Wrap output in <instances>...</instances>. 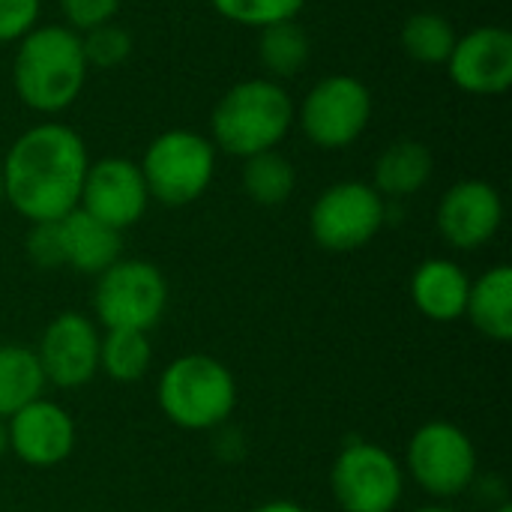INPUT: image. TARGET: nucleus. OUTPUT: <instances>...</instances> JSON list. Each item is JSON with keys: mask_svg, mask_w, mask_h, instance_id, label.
<instances>
[{"mask_svg": "<svg viewBox=\"0 0 512 512\" xmlns=\"http://www.w3.org/2000/svg\"><path fill=\"white\" fill-rule=\"evenodd\" d=\"M90 156L81 135L57 120L24 129L0 162L9 207L27 222H57L81 201Z\"/></svg>", "mask_w": 512, "mask_h": 512, "instance_id": "1", "label": "nucleus"}, {"mask_svg": "<svg viewBox=\"0 0 512 512\" xmlns=\"http://www.w3.org/2000/svg\"><path fill=\"white\" fill-rule=\"evenodd\" d=\"M87 72L81 36L66 24H36L24 39H18L12 87L36 114L66 111L81 96Z\"/></svg>", "mask_w": 512, "mask_h": 512, "instance_id": "2", "label": "nucleus"}, {"mask_svg": "<svg viewBox=\"0 0 512 512\" xmlns=\"http://www.w3.org/2000/svg\"><path fill=\"white\" fill-rule=\"evenodd\" d=\"M294 99L273 78H246L228 87L210 114V141L228 156L249 159L276 150L294 126Z\"/></svg>", "mask_w": 512, "mask_h": 512, "instance_id": "3", "label": "nucleus"}, {"mask_svg": "<svg viewBox=\"0 0 512 512\" xmlns=\"http://www.w3.org/2000/svg\"><path fill=\"white\" fill-rule=\"evenodd\" d=\"M156 402L171 426L183 432H216L234 417L237 378L210 354H183L162 369Z\"/></svg>", "mask_w": 512, "mask_h": 512, "instance_id": "4", "label": "nucleus"}, {"mask_svg": "<svg viewBox=\"0 0 512 512\" xmlns=\"http://www.w3.org/2000/svg\"><path fill=\"white\" fill-rule=\"evenodd\" d=\"M150 201L186 207L198 201L216 174V147L195 129H168L156 135L138 162Z\"/></svg>", "mask_w": 512, "mask_h": 512, "instance_id": "5", "label": "nucleus"}, {"mask_svg": "<svg viewBox=\"0 0 512 512\" xmlns=\"http://www.w3.org/2000/svg\"><path fill=\"white\" fill-rule=\"evenodd\" d=\"M405 477L435 501L465 495L480 474V456L471 435L453 420L423 423L405 447Z\"/></svg>", "mask_w": 512, "mask_h": 512, "instance_id": "6", "label": "nucleus"}, {"mask_svg": "<svg viewBox=\"0 0 512 512\" xmlns=\"http://www.w3.org/2000/svg\"><path fill=\"white\" fill-rule=\"evenodd\" d=\"M168 309V279L144 258H120L96 276L93 321L102 330L150 333Z\"/></svg>", "mask_w": 512, "mask_h": 512, "instance_id": "7", "label": "nucleus"}, {"mask_svg": "<svg viewBox=\"0 0 512 512\" xmlns=\"http://www.w3.org/2000/svg\"><path fill=\"white\" fill-rule=\"evenodd\" d=\"M402 462L375 441H348L330 468V495L342 512H396L405 498Z\"/></svg>", "mask_w": 512, "mask_h": 512, "instance_id": "8", "label": "nucleus"}, {"mask_svg": "<svg viewBox=\"0 0 512 512\" xmlns=\"http://www.w3.org/2000/svg\"><path fill=\"white\" fill-rule=\"evenodd\" d=\"M387 222V201L366 180H342L327 186L309 210V234L315 246L333 255L369 246Z\"/></svg>", "mask_w": 512, "mask_h": 512, "instance_id": "9", "label": "nucleus"}, {"mask_svg": "<svg viewBox=\"0 0 512 512\" xmlns=\"http://www.w3.org/2000/svg\"><path fill=\"white\" fill-rule=\"evenodd\" d=\"M294 120L315 147L345 150L369 129L372 93L354 75H327L303 96Z\"/></svg>", "mask_w": 512, "mask_h": 512, "instance_id": "10", "label": "nucleus"}, {"mask_svg": "<svg viewBox=\"0 0 512 512\" xmlns=\"http://www.w3.org/2000/svg\"><path fill=\"white\" fill-rule=\"evenodd\" d=\"M99 345L102 327L90 315L72 309L54 315L45 324L39 345L33 348L45 384L60 390L87 387L99 375Z\"/></svg>", "mask_w": 512, "mask_h": 512, "instance_id": "11", "label": "nucleus"}, {"mask_svg": "<svg viewBox=\"0 0 512 512\" xmlns=\"http://www.w3.org/2000/svg\"><path fill=\"white\" fill-rule=\"evenodd\" d=\"M78 207L120 234L138 225L150 207V192L138 162L126 156H105L90 162Z\"/></svg>", "mask_w": 512, "mask_h": 512, "instance_id": "12", "label": "nucleus"}, {"mask_svg": "<svg viewBox=\"0 0 512 512\" xmlns=\"http://www.w3.org/2000/svg\"><path fill=\"white\" fill-rule=\"evenodd\" d=\"M435 225L447 246L459 252H477L489 246L504 225L501 192L489 180H459L441 195Z\"/></svg>", "mask_w": 512, "mask_h": 512, "instance_id": "13", "label": "nucleus"}, {"mask_svg": "<svg viewBox=\"0 0 512 512\" xmlns=\"http://www.w3.org/2000/svg\"><path fill=\"white\" fill-rule=\"evenodd\" d=\"M9 453L27 468L48 471L63 465L75 453L78 426L75 417L51 399H36L6 420Z\"/></svg>", "mask_w": 512, "mask_h": 512, "instance_id": "14", "label": "nucleus"}, {"mask_svg": "<svg viewBox=\"0 0 512 512\" xmlns=\"http://www.w3.org/2000/svg\"><path fill=\"white\" fill-rule=\"evenodd\" d=\"M450 81L471 96H504L512 84V33L486 24L456 39L447 57Z\"/></svg>", "mask_w": 512, "mask_h": 512, "instance_id": "15", "label": "nucleus"}, {"mask_svg": "<svg viewBox=\"0 0 512 512\" xmlns=\"http://www.w3.org/2000/svg\"><path fill=\"white\" fill-rule=\"evenodd\" d=\"M471 276L450 258H426L411 273V303L435 324H453L465 318Z\"/></svg>", "mask_w": 512, "mask_h": 512, "instance_id": "16", "label": "nucleus"}, {"mask_svg": "<svg viewBox=\"0 0 512 512\" xmlns=\"http://www.w3.org/2000/svg\"><path fill=\"white\" fill-rule=\"evenodd\" d=\"M60 237H63V267L81 276H99L114 261L123 258V234L102 225L81 207H75L69 216L60 219Z\"/></svg>", "mask_w": 512, "mask_h": 512, "instance_id": "17", "label": "nucleus"}, {"mask_svg": "<svg viewBox=\"0 0 512 512\" xmlns=\"http://www.w3.org/2000/svg\"><path fill=\"white\" fill-rule=\"evenodd\" d=\"M435 171V159L432 150L423 141L414 138H399L393 144H387L381 150V156L375 159V174H372V186L378 189V195L387 201H399V198H411L420 189H426V183L432 180Z\"/></svg>", "mask_w": 512, "mask_h": 512, "instance_id": "18", "label": "nucleus"}, {"mask_svg": "<svg viewBox=\"0 0 512 512\" xmlns=\"http://www.w3.org/2000/svg\"><path fill=\"white\" fill-rule=\"evenodd\" d=\"M465 318L471 327L504 345L512 339V267L510 264H495L477 279H471L468 291V306Z\"/></svg>", "mask_w": 512, "mask_h": 512, "instance_id": "19", "label": "nucleus"}, {"mask_svg": "<svg viewBox=\"0 0 512 512\" xmlns=\"http://www.w3.org/2000/svg\"><path fill=\"white\" fill-rule=\"evenodd\" d=\"M45 375L36 351L21 342L0 345V420H9L24 405L45 396Z\"/></svg>", "mask_w": 512, "mask_h": 512, "instance_id": "20", "label": "nucleus"}, {"mask_svg": "<svg viewBox=\"0 0 512 512\" xmlns=\"http://www.w3.org/2000/svg\"><path fill=\"white\" fill-rule=\"evenodd\" d=\"M258 33H261L258 36V60H261L267 78L282 81V78H294L297 72L306 69V63L312 57V42H309V33L297 24V18L261 27Z\"/></svg>", "mask_w": 512, "mask_h": 512, "instance_id": "21", "label": "nucleus"}, {"mask_svg": "<svg viewBox=\"0 0 512 512\" xmlns=\"http://www.w3.org/2000/svg\"><path fill=\"white\" fill-rule=\"evenodd\" d=\"M240 183H243V192L258 207H282L297 189V168L291 165L285 153H279V147L264 150V153L243 159Z\"/></svg>", "mask_w": 512, "mask_h": 512, "instance_id": "22", "label": "nucleus"}, {"mask_svg": "<svg viewBox=\"0 0 512 512\" xmlns=\"http://www.w3.org/2000/svg\"><path fill=\"white\" fill-rule=\"evenodd\" d=\"M153 369L150 333L141 330H102L99 372L117 384H138Z\"/></svg>", "mask_w": 512, "mask_h": 512, "instance_id": "23", "label": "nucleus"}, {"mask_svg": "<svg viewBox=\"0 0 512 512\" xmlns=\"http://www.w3.org/2000/svg\"><path fill=\"white\" fill-rule=\"evenodd\" d=\"M456 30L447 15L441 12H414L402 24V48L411 60L426 63V66H441L447 63L453 45H456Z\"/></svg>", "mask_w": 512, "mask_h": 512, "instance_id": "24", "label": "nucleus"}, {"mask_svg": "<svg viewBox=\"0 0 512 512\" xmlns=\"http://www.w3.org/2000/svg\"><path fill=\"white\" fill-rule=\"evenodd\" d=\"M210 6L231 24L261 30V27L297 18L306 0H210Z\"/></svg>", "mask_w": 512, "mask_h": 512, "instance_id": "25", "label": "nucleus"}, {"mask_svg": "<svg viewBox=\"0 0 512 512\" xmlns=\"http://www.w3.org/2000/svg\"><path fill=\"white\" fill-rule=\"evenodd\" d=\"M78 36H81V51H84L87 69H117L132 54V33L114 21L90 27Z\"/></svg>", "mask_w": 512, "mask_h": 512, "instance_id": "26", "label": "nucleus"}, {"mask_svg": "<svg viewBox=\"0 0 512 512\" xmlns=\"http://www.w3.org/2000/svg\"><path fill=\"white\" fill-rule=\"evenodd\" d=\"M24 255L39 270H63V237L57 222H30L24 234Z\"/></svg>", "mask_w": 512, "mask_h": 512, "instance_id": "27", "label": "nucleus"}, {"mask_svg": "<svg viewBox=\"0 0 512 512\" xmlns=\"http://www.w3.org/2000/svg\"><path fill=\"white\" fill-rule=\"evenodd\" d=\"M57 3L66 18V27L75 33H84L90 27L114 21V15L120 9V0H57Z\"/></svg>", "mask_w": 512, "mask_h": 512, "instance_id": "28", "label": "nucleus"}, {"mask_svg": "<svg viewBox=\"0 0 512 512\" xmlns=\"http://www.w3.org/2000/svg\"><path fill=\"white\" fill-rule=\"evenodd\" d=\"M42 12V0H0V45L24 39Z\"/></svg>", "mask_w": 512, "mask_h": 512, "instance_id": "29", "label": "nucleus"}, {"mask_svg": "<svg viewBox=\"0 0 512 512\" xmlns=\"http://www.w3.org/2000/svg\"><path fill=\"white\" fill-rule=\"evenodd\" d=\"M249 512H309L303 504H297V501H267V504H261V507H255V510Z\"/></svg>", "mask_w": 512, "mask_h": 512, "instance_id": "30", "label": "nucleus"}, {"mask_svg": "<svg viewBox=\"0 0 512 512\" xmlns=\"http://www.w3.org/2000/svg\"><path fill=\"white\" fill-rule=\"evenodd\" d=\"M9 453V435H6V420H0V459Z\"/></svg>", "mask_w": 512, "mask_h": 512, "instance_id": "31", "label": "nucleus"}, {"mask_svg": "<svg viewBox=\"0 0 512 512\" xmlns=\"http://www.w3.org/2000/svg\"><path fill=\"white\" fill-rule=\"evenodd\" d=\"M417 512H462L456 507H447V504H429V507H420Z\"/></svg>", "mask_w": 512, "mask_h": 512, "instance_id": "32", "label": "nucleus"}, {"mask_svg": "<svg viewBox=\"0 0 512 512\" xmlns=\"http://www.w3.org/2000/svg\"><path fill=\"white\" fill-rule=\"evenodd\" d=\"M489 512H512V504L507 501V504H498V507H492Z\"/></svg>", "mask_w": 512, "mask_h": 512, "instance_id": "33", "label": "nucleus"}, {"mask_svg": "<svg viewBox=\"0 0 512 512\" xmlns=\"http://www.w3.org/2000/svg\"><path fill=\"white\" fill-rule=\"evenodd\" d=\"M0 204H6V192H3V174H0Z\"/></svg>", "mask_w": 512, "mask_h": 512, "instance_id": "34", "label": "nucleus"}]
</instances>
